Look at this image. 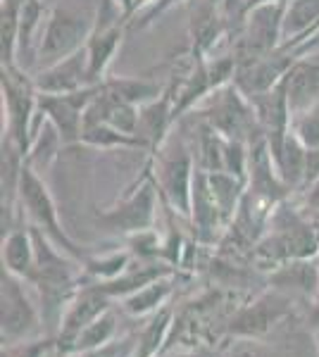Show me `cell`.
I'll return each mask as SVG.
<instances>
[{"mask_svg": "<svg viewBox=\"0 0 319 357\" xmlns=\"http://www.w3.org/2000/svg\"><path fill=\"white\" fill-rule=\"evenodd\" d=\"M0 91H3V141H10L22 153H29L31 136L38 122V89L34 74L20 65L0 69Z\"/></svg>", "mask_w": 319, "mask_h": 357, "instance_id": "cell-1", "label": "cell"}, {"mask_svg": "<svg viewBox=\"0 0 319 357\" xmlns=\"http://www.w3.org/2000/svg\"><path fill=\"white\" fill-rule=\"evenodd\" d=\"M150 169H153V178L158 183L162 203L172 212L188 220L191 195H193L198 167L193 162V148L186 143V138H167L165 146L150 158Z\"/></svg>", "mask_w": 319, "mask_h": 357, "instance_id": "cell-2", "label": "cell"}, {"mask_svg": "<svg viewBox=\"0 0 319 357\" xmlns=\"http://www.w3.org/2000/svg\"><path fill=\"white\" fill-rule=\"evenodd\" d=\"M17 205H20L22 212L27 215L29 227H34V229H38L40 234H45L57 248H60V250H65L67 255H72L74 260H79L81 264L89 260L84 248L74 243L72 236H69L65 231V227L60 224V212H57V205H55L53 195H50V188L45 186V181L40 178V174L29 162L24 165L22 176H20Z\"/></svg>", "mask_w": 319, "mask_h": 357, "instance_id": "cell-3", "label": "cell"}, {"mask_svg": "<svg viewBox=\"0 0 319 357\" xmlns=\"http://www.w3.org/2000/svg\"><path fill=\"white\" fill-rule=\"evenodd\" d=\"M193 112L229 141L251 143L258 136H265L251 98L243 93L234 82L212 91Z\"/></svg>", "mask_w": 319, "mask_h": 357, "instance_id": "cell-4", "label": "cell"}, {"mask_svg": "<svg viewBox=\"0 0 319 357\" xmlns=\"http://www.w3.org/2000/svg\"><path fill=\"white\" fill-rule=\"evenodd\" d=\"M0 284V341L15 343L43 336V312L27 291L29 281L3 269Z\"/></svg>", "mask_w": 319, "mask_h": 357, "instance_id": "cell-5", "label": "cell"}, {"mask_svg": "<svg viewBox=\"0 0 319 357\" xmlns=\"http://www.w3.org/2000/svg\"><path fill=\"white\" fill-rule=\"evenodd\" d=\"M283 13L286 3H265L243 15L231 48V55L239 60V65L269 55L283 43Z\"/></svg>", "mask_w": 319, "mask_h": 357, "instance_id": "cell-6", "label": "cell"}, {"mask_svg": "<svg viewBox=\"0 0 319 357\" xmlns=\"http://www.w3.org/2000/svg\"><path fill=\"white\" fill-rule=\"evenodd\" d=\"M94 29L96 22L89 20L86 15H79L69 8H53L43 24V33H40L36 67L43 69L74 55L89 43Z\"/></svg>", "mask_w": 319, "mask_h": 357, "instance_id": "cell-7", "label": "cell"}, {"mask_svg": "<svg viewBox=\"0 0 319 357\" xmlns=\"http://www.w3.org/2000/svg\"><path fill=\"white\" fill-rule=\"evenodd\" d=\"M160 200L162 198L158 191V183H155L153 169H150V165H148L146 176L138 181V186L133 188L129 195H124L114 207L101 212L96 222L101 224V227H105L107 231L121 234V236L148 231V229L155 227V220H158Z\"/></svg>", "mask_w": 319, "mask_h": 357, "instance_id": "cell-8", "label": "cell"}, {"mask_svg": "<svg viewBox=\"0 0 319 357\" xmlns=\"http://www.w3.org/2000/svg\"><path fill=\"white\" fill-rule=\"evenodd\" d=\"M291 310H293L291 296H286V293L276 289H269L231 317L226 333L234 341L236 338H253V341H258L267 331L274 329L283 317L291 314Z\"/></svg>", "mask_w": 319, "mask_h": 357, "instance_id": "cell-9", "label": "cell"}, {"mask_svg": "<svg viewBox=\"0 0 319 357\" xmlns=\"http://www.w3.org/2000/svg\"><path fill=\"white\" fill-rule=\"evenodd\" d=\"M101 84L86 86L77 93H62V96H43L38 98V110L57 129L65 146H77L84 131V117L89 110L91 100L96 98Z\"/></svg>", "mask_w": 319, "mask_h": 357, "instance_id": "cell-10", "label": "cell"}, {"mask_svg": "<svg viewBox=\"0 0 319 357\" xmlns=\"http://www.w3.org/2000/svg\"><path fill=\"white\" fill-rule=\"evenodd\" d=\"M110 307H112V298L101 286L81 284L74 298L67 303L65 312H62L60 326H57V350L72 343L86 326L94 324L98 317L105 314Z\"/></svg>", "mask_w": 319, "mask_h": 357, "instance_id": "cell-11", "label": "cell"}, {"mask_svg": "<svg viewBox=\"0 0 319 357\" xmlns=\"http://www.w3.org/2000/svg\"><path fill=\"white\" fill-rule=\"evenodd\" d=\"M34 84H36L38 93H43V96L77 93V91L86 89V86H94L86 45L81 50H77L74 55L65 57V60L38 69V72L34 74Z\"/></svg>", "mask_w": 319, "mask_h": 357, "instance_id": "cell-12", "label": "cell"}, {"mask_svg": "<svg viewBox=\"0 0 319 357\" xmlns=\"http://www.w3.org/2000/svg\"><path fill=\"white\" fill-rule=\"evenodd\" d=\"M188 220H191V227H193V234H195V243H200V245L217 243L222 231L229 227V222L224 220L222 210H219L217 200H214V195L210 191L207 174L202 169L195 172Z\"/></svg>", "mask_w": 319, "mask_h": 357, "instance_id": "cell-13", "label": "cell"}, {"mask_svg": "<svg viewBox=\"0 0 319 357\" xmlns=\"http://www.w3.org/2000/svg\"><path fill=\"white\" fill-rule=\"evenodd\" d=\"M269 286L286 296L317 301L319 296V255L317 257H300L288 260L269 272Z\"/></svg>", "mask_w": 319, "mask_h": 357, "instance_id": "cell-14", "label": "cell"}, {"mask_svg": "<svg viewBox=\"0 0 319 357\" xmlns=\"http://www.w3.org/2000/svg\"><path fill=\"white\" fill-rule=\"evenodd\" d=\"M288 107L293 114L307 112L319 105V48L310 50L291 67L283 79Z\"/></svg>", "mask_w": 319, "mask_h": 357, "instance_id": "cell-15", "label": "cell"}, {"mask_svg": "<svg viewBox=\"0 0 319 357\" xmlns=\"http://www.w3.org/2000/svg\"><path fill=\"white\" fill-rule=\"evenodd\" d=\"M126 33V22H110V24H98L91 33L89 43H86V55H89L91 65V79L94 84H101L107 79V69L112 65L114 55H117L121 41Z\"/></svg>", "mask_w": 319, "mask_h": 357, "instance_id": "cell-16", "label": "cell"}, {"mask_svg": "<svg viewBox=\"0 0 319 357\" xmlns=\"http://www.w3.org/2000/svg\"><path fill=\"white\" fill-rule=\"evenodd\" d=\"M272 153V162L283 186L288 191H300L305 183V165H307V148L300 143V138L293 134V129L279 141L267 143Z\"/></svg>", "mask_w": 319, "mask_h": 357, "instance_id": "cell-17", "label": "cell"}, {"mask_svg": "<svg viewBox=\"0 0 319 357\" xmlns=\"http://www.w3.org/2000/svg\"><path fill=\"white\" fill-rule=\"evenodd\" d=\"M43 0H22L20 8V43H17V65L22 69L36 67L38 41L43 33V24L48 20Z\"/></svg>", "mask_w": 319, "mask_h": 357, "instance_id": "cell-18", "label": "cell"}, {"mask_svg": "<svg viewBox=\"0 0 319 357\" xmlns=\"http://www.w3.org/2000/svg\"><path fill=\"white\" fill-rule=\"evenodd\" d=\"M3 269L20 279L29 281L36 264V241H34L31 227H15L3 234Z\"/></svg>", "mask_w": 319, "mask_h": 357, "instance_id": "cell-19", "label": "cell"}, {"mask_svg": "<svg viewBox=\"0 0 319 357\" xmlns=\"http://www.w3.org/2000/svg\"><path fill=\"white\" fill-rule=\"evenodd\" d=\"M172 293H174V274L160 276V279L150 281L143 289L121 298L119 301L121 312L129 317H153L165 307L167 301L172 298Z\"/></svg>", "mask_w": 319, "mask_h": 357, "instance_id": "cell-20", "label": "cell"}, {"mask_svg": "<svg viewBox=\"0 0 319 357\" xmlns=\"http://www.w3.org/2000/svg\"><path fill=\"white\" fill-rule=\"evenodd\" d=\"M207 174V183H210V191L217 200L219 210H222L226 222H234L236 215L241 210V203L246 198L248 191V181L236 174H229V172H205Z\"/></svg>", "mask_w": 319, "mask_h": 357, "instance_id": "cell-21", "label": "cell"}, {"mask_svg": "<svg viewBox=\"0 0 319 357\" xmlns=\"http://www.w3.org/2000/svg\"><path fill=\"white\" fill-rule=\"evenodd\" d=\"M117 312L112 307L107 310L105 314H101L94 324H89L84 331L74 338L72 343L65 345L62 350H57L60 355H69V353H81V350H94V348H103V345L112 343L117 338Z\"/></svg>", "mask_w": 319, "mask_h": 357, "instance_id": "cell-22", "label": "cell"}, {"mask_svg": "<svg viewBox=\"0 0 319 357\" xmlns=\"http://www.w3.org/2000/svg\"><path fill=\"white\" fill-rule=\"evenodd\" d=\"M131 250H114L107 255H89L84 262V284H107L131 267Z\"/></svg>", "mask_w": 319, "mask_h": 357, "instance_id": "cell-23", "label": "cell"}, {"mask_svg": "<svg viewBox=\"0 0 319 357\" xmlns=\"http://www.w3.org/2000/svg\"><path fill=\"white\" fill-rule=\"evenodd\" d=\"M81 146L98 148V151H119V148H138L143 151L141 141L136 136H126L119 129L105 122H86L81 131Z\"/></svg>", "mask_w": 319, "mask_h": 357, "instance_id": "cell-24", "label": "cell"}, {"mask_svg": "<svg viewBox=\"0 0 319 357\" xmlns=\"http://www.w3.org/2000/svg\"><path fill=\"white\" fill-rule=\"evenodd\" d=\"M20 8L22 0H3V8H0V62H3V67L17 65Z\"/></svg>", "mask_w": 319, "mask_h": 357, "instance_id": "cell-25", "label": "cell"}, {"mask_svg": "<svg viewBox=\"0 0 319 357\" xmlns=\"http://www.w3.org/2000/svg\"><path fill=\"white\" fill-rule=\"evenodd\" d=\"M105 86L110 91H114L119 98H124L126 102H133L138 107L155 100L165 91L160 84L150 82V79H136V77H112L105 79Z\"/></svg>", "mask_w": 319, "mask_h": 357, "instance_id": "cell-26", "label": "cell"}, {"mask_svg": "<svg viewBox=\"0 0 319 357\" xmlns=\"http://www.w3.org/2000/svg\"><path fill=\"white\" fill-rule=\"evenodd\" d=\"M57 353V336H36L27 341L3 343L0 357H50Z\"/></svg>", "mask_w": 319, "mask_h": 357, "instance_id": "cell-27", "label": "cell"}, {"mask_svg": "<svg viewBox=\"0 0 319 357\" xmlns=\"http://www.w3.org/2000/svg\"><path fill=\"white\" fill-rule=\"evenodd\" d=\"M291 129H293V134L300 138V143H303L307 151L319 148V105L307 112L293 114Z\"/></svg>", "mask_w": 319, "mask_h": 357, "instance_id": "cell-28", "label": "cell"}, {"mask_svg": "<svg viewBox=\"0 0 319 357\" xmlns=\"http://www.w3.org/2000/svg\"><path fill=\"white\" fill-rule=\"evenodd\" d=\"M226 357H272V355L265 345H260L253 338H236V343L231 345Z\"/></svg>", "mask_w": 319, "mask_h": 357, "instance_id": "cell-29", "label": "cell"}, {"mask_svg": "<svg viewBox=\"0 0 319 357\" xmlns=\"http://www.w3.org/2000/svg\"><path fill=\"white\" fill-rule=\"evenodd\" d=\"M300 205H303L310 215L319 217V176L300 191Z\"/></svg>", "mask_w": 319, "mask_h": 357, "instance_id": "cell-30", "label": "cell"}, {"mask_svg": "<svg viewBox=\"0 0 319 357\" xmlns=\"http://www.w3.org/2000/svg\"><path fill=\"white\" fill-rule=\"evenodd\" d=\"M315 343H317V353H319V331H315Z\"/></svg>", "mask_w": 319, "mask_h": 357, "instance_id": "cell-31", "label": "cell"}, {"mask_svg": "<svg viewBox=\"0 0 319 357\" xmlns=\"http://www.w3.org/2000/svg\"><path fill=\"white\" fill-rule=\"evenodd\" d=\"M50 357H60V353H53V355H50Z\"/></svg>", "mask_w": 319, "mask_h": 357, "instance_id": "cell-32", "label": "cell"}]
</instances>
